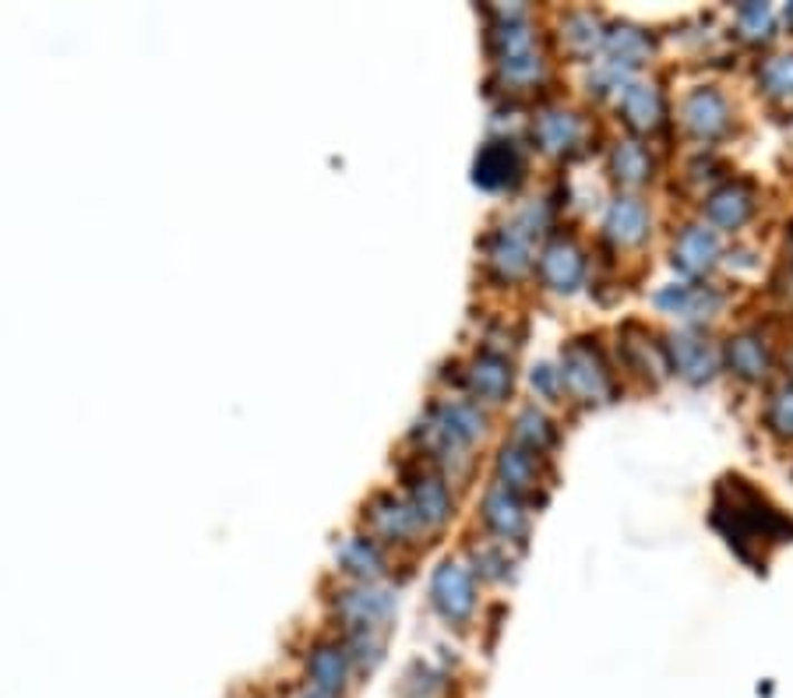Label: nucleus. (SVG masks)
Listing matches in <instances>:
<instances>
[{
  "label": "nucleus",
  "mask_w": 793,
  "mask_h": 698,
  "mask_svg": "<svg viewBox=\"0 0 793 698\" xmlns=\"http://www.w3.org/2000/svg\"><path fill=\"white\" fill-rule=\"evenodd\" d=\"M709 519L716 525V533L731 543L734 554L755 568H758L755 550L780 547L793 537V519L741 473H731L716 483Z\"/></svg>",
  "instance_id": "1"
},
{
  "label": "nucleus",
  "mask_w": 793,
  "mask_h": 698,
  "mask_svg": "<svg viewBox=\"0 0 793 698\" xmlns=\"http://www.w3.org/2000/svg\"><path fill=\"white\" fill-rule=\"evenodd\" d=\"M487 57L508 92H526L547 78V57L540 50L526 8H490L487 11Z\"/></svg>",
  "instance_id": "2"
},
{
  "label": "nucleus",
  "mask_w": 793,
  "mask_h": 698,
  "mask_svg": "<svg viewBox=\"0 0 793 698\" xmlns=\"http://www.w3.org/2000/svg\"><path fill=\"white\" fill-rule=\"evenodd\" d=\"M557 371H561V381H565V395H571L575 402L599 406V402H610L617 395L614 364L607 360L604 346H599L593 335L568 338V343L561 346Z\"/></svg>",
  "instance_id": "3"
},
{
  "label": "nucleus",
  "mask_w": 793,
  "mask_h": 698,
  "mask_svg": "<svg viewBox=\"0 0 793 698\" xmlns=\"http://www.w3.org/2000/svg\"><path fill=\"white\" fill-rule=\"evenodd\" d=\"M459 389L473 399L487 402V406H501L516 392V364L511 356L498 346H480L473 356L459 367Z\"/></svg>",
  "instance_id": "4"
},
{
  "label": "nucleus",
  "mask_w": 793,
  "mask_h": 698,
  "mask_svg": "<svg viewBox=\"0 0 793 698\" xmlns=\"http://www.w3.org/2000/svg\"><path fill=\"white\" fill-rule=\"evenodd\" d=\"M483 250V268L495 275L498 283H522L536 272V254H532V237L511 219L505 226H495L480 244Z\"/></svg>",
  "instance_id": "5"
},
{
  "label": "nucleus",
  "mask_w": 793,
  "mask_h": 698,
  "mask_svg": "<svg viewBox=\"0 0 793 698\" xmlns=\"http://www.w3.org/2000/svg\"><path fill=\"white\" fill-rule=\"evenodd\" d=\"M477 603H480V589H477L473 571L459 558H444L431 576V607L441 613V621H448L452 628H466L473 621Z\"/></svg>",
  "instance_id": "6"
},
{
  "label": "nucleus",
  "mask_w": 793,
  "mask_h": 698,
  "mask_svg": "<svg viewBox=\"0 0 793 698\" xmlns=\"http://www.w3.org/2000/svg\"><path fill=\"white\" fill-rule=\"evenodd\" d=\"M677 120L684 127V135L702 141V145H716L731 135L734 127V106L726 99L723 89L716 85H695V89L681 99Z\"/></svg>",
  "instance_id": "7"
},
{
  "label": "nucleus",
  "mask_w": 793,
  "mask_h": 698,
  "mask_svg": "<svg viewBox=\"0 0 793 698\" xmlns=\"http://www.w3.org/2000/svg\"><path fill=\"white\" fill-rule=\"evenodd\" d=\"M529 141L547 159H575L586 148V120L568 106H544L529 124Z\"/></svg>",
  "instance_id": "8"
},
{
  "label": "nucleus",
  "mask_w": 793,
  "mask_h": 698,
  "mask_svg": "<svg viewBox=\"0 0 793 698\" xmlns=\"http://www.w3.org/2000/svg\"><path fill=\"white\" fill-rule=\"evenodd\" d=\"M663 353H667V367L677 374L684 385L702 389L719 374V350L705 338L702 328H681L663 338Z\"/></svg>",
  "instance_id": "9"
},
{
  "label": "nucleus",
  "mask_w": 793,
  "mask_h": 698,
  "mask_svg": "<svg viewBox=\"0 0 793 698\" xmlns=\"http://www.w3.org/2000/svg\"><path fill=\"white\" fill-rule=\"evenodd\" d=\"M536 275H540L544 289L557 293V296H571L586 286V275H589V258L582 244L575 237H565V233H557L550 237L540 250V258H536Z\"/></svg>",
  "instance_id": "10"
},
{
  "label": "nucleus",
  "mask_w": 793,
  "mask_h": 698,
  "mask_svg": "<svg viewBox=\"0 0 793 698\" xmlns=\"http://www.w3.org/2000/svg\"><path fill=\"white\" fill-rule=\"evenodd\" d=\"M529 174L526 148L516 138H490L480 145V153L473 159V184L480 190H516Z\"/></svg>",
  "instance_id": "11"
},
{
  "label": "nucleus",
  "mask_w": 793,
  "mask_h": 698,
  "mask_svg": "<svg viewBox=\"0 0 793 698\" xmlns=\"http://www.w3.org/2000/svg\"><path fill=\"white\" fill-rule=\"evenodd\" d=\"M758 212V184L747 177H731L716 184L702 201L705 226H713L716 233H737L755 219Z\"/></svg>",
  "instance_id": "12"
},
{
  "label": "nucleus",
  "mask_w": 793,
  "mask_h": 698,
  "mask_svg": "<svg viewBox=\"0 0 793 698\" xmlns=\"http://www.w3.org/2000/svg\"><path fill=\"white\" fill-rule=\"evenodd\" d=\"M405 501L417 512L423 533H438L456 515V494L448 486V476H441L431 465H417L405 473Z\"/></svg>",
  "instance_id": "13"
},
{
  "label": "nucleus",
  "mask_w": 793,
  "mask_h": 698,
  "mask_svg": "<svg viewBox=\"0 0 793 698\" xmlns=\"http://www.w3.org/2000/svg\"><path fill=\"white\" fill-rule=\"evenodd\" d=\"M617 120L628 127L632 138L646 141L663 131L667 124V99L656 81L632 78L625 89L617 92Z\"/></svg>",
  "instance_id": "14"
},
{
  "label": "nucleus",
  "mask_w": 793,
  "mask_h": 698,
  "mask_svg": "<svg viewBox=\"0 0 793 698\" xmlns=\"http://www.w3.org/2000/svg\"><path fill=\"white\" fill-rule=\"evenodd\" d=\"M723 262V240L713 226L688 223L677 229L670 244V265L684 275V283H702Z\"/></svg>",
  "instance_id": "15"
},
{
  "label": "nucleus",
  "mask_w": 793,
  "mask_h": 698,
  "mask_svg": "<svg viewBox=\"0 0 793 698\" xmlns=\"http://www.w3.org/2000/svg\"><path fill=\"white\" fill-rule=\"evenodd\" d=\"M395 613V597L371 582H360L339 597V618L350 635H384Z\"/></svg>",
  "instance_id": "16"
},
{
  "label": "nucleus",
  "mask_w": 793,
  "mask_h": 698,
  "mask_svg": "<svg viewBox=\"0 0 793 698\" xmlns=\"http://www.w3.org/2000/svg\"><path fill=\"white\" fill-rule=\"evenodd\" d=\"M653 304H656V311L688 322V328H698L702 322H713V317L723 311L726 296H723V289L709 286V283H674V286L656 289Z\"/></svg>",
  "instance_id": "17"
},
{
  "label": "nucleus",
  "mask_w": 793,
  "mask_h": 698,
  "mask_svg": "<svg viewBox=\"0 0 793 698\" xmlns=\"http://www.w3.org/2000/svg\"><path fill=\"white\" fill-rule=\"evenodd\" d=\"M719 364L731 371L744 385H762V381L773 374V346L758 328H741L734 335H726V343L719 350Z\"/></svg>",
  "instance_id": "18"
},
{
  "label": "nucleus",
  "mask_w": 793,
  "mask_h": 698,
  "mask_svg": "<svg viewBox=\"0 0 793 698\" xmlns=\"http://www.w3.org/2000/svg\"><path fill=\"white\" fill-rule=\"evenodd\" d=\"M480 522L498 543H522L529 537V508L519 494L490 483L480 498Z\"/></svg>",
  "instance_id": "19"
},
{
  "label": "nucleus",
  "mask_w": 793,
  "mask_h": 698,
  "mask_svg": "<svg viewBox=\"0 0 793 698\" xmlns=\"http://www.w3.org/2000/svg\"><path fill=\"white\" fill-rule=\"evenodd\" d=\"M368 522H371V540H378V543L405 547V543H417L423 537V525L410 508V501L399 494H389V491L371 498Z\"/></svg>",
  "instance_id": "20"
},
{
  "label": "nucleus",
  "mask_w": 793,
  "mask_h": 698,
  "mask_svg": "<svg viewBox=\"0 0 793 698\" xmlns=\"http://www.w3.org/2000/svg\"><path fill=\"white\" fill-rule=\"evenodd\" d=\"M544 455H536L516 441H505L498 455H495V483L505 486V491L519 494L522 501H532L536 491H544L547 476H544Z\"/></svg>",
  "instance_id": "21"
},
{
  "label": "nucleus",
  "mask_w": 793,
  "mask_h": 698,
  "mask_svg": "<svg viewBox=\"0 0 793 698\" xmlns=\"http://www.w3.org/2000/svg\"><path fill=\"white\" fill-rule=\"evenodd\" d=\"M617 353L625 360V367L632 374H638L642 381H649V385H659V381L670 374L663 343L638 322H625L617 328Z\"/></svg>",
  "instance_id": "22"
},
{
  "label": "nucleus",
  "mask_w": 793,
  "mask_h": 698,
  "mask_svg": "<svg viewBox=\"0 0 793 698\" xmlns=\"http://www.w3.org/2000/svg\"><path fill=\"white\" fill-rule=\"evenodd\" d=\"M604 237L617 250H635L653 237V212L638 195H617L604 212Z\"/></svg>",
  "instance_id": "23"
},
{
  "label": "nucleus",
  "mask_w": 793,
  "mask_h": 698,
  "mask_svg": "<svg viewBox=\"0 0 793 698\" xmlns=\"http://www.w3.org/2000/svg\"><path fill=\"white\" fill-rule=\"evenodd\" d=\"M607 174L620 187V195H635L638 187L656 180V156L646 141L617 138L607 153Z\"/></svg>",
  "instance_id": "24"
},
{
  "label": "nucleus",
  "mask_w": 793,
  "mask_h": 698,
  "mask_svg": "<svg viewBox=\"0 0 793 698\" xmlns=\"http://www.w3.org/2000/svg\"><path fill=\"white\" fill-rule=\"evenodd\" d=\"M607 21L589 8H571L561 14V26H557V42H561L565 57L571 60H596L604 50Z\"/></svg>",
  "instance_id": "25"
},
{
  "label": "nucleus",
  "mask_w": 793,
  "mask_h": 698,
  "mask_svg": "<svg viewBox=\"0 0 793 698\" xmlns=\"http://www.w3.org/2000/svg\"><path fill=\"white\" fill-rule=\"evenodd\" d=\"M653 53H656L653 36L646 29L632 26V21H614V26H607L604 50H599V57L617 63V68L628 71V75H635L638 68H646Z\"/></svg>",
  "instance_id": "26"
},
{
  "label": "nucleus",
  "mask_w": 793,
  "mask_h": 698,
  "mask_svg": "<svg viewBox=\"0 0 793 698\" xmlns=\"http://www.w3.org/2000/svg\"><path fill=\"white\" fill-rule=\"evenodd\" d=\"M307 677L317 695H339L350 677V652L335 642H321L307 656Z\"/></svg>",
  "instance_id": "27"
},
{
  "label": "nucleus",
  "mask_w": 793,
  "mask_h": 698,
  "mask_svg": "<svg viewBox=\"0 0 793 698\" xmlns=\"http://www.w3.org/2000/svg\"><path fill=\"white\" fill-rule=\"evenodd\" d=\"M511 441L547 459V455L557 449L561 434H557L554 420H550L540 406H536V402H529V406H522V410L516 413V420H511Z\"/></svg>",
  "instance_id": "28"
},
{
  "label": "nucleus",
  "mask_w": 793,
  "mask_h": 698,
  "mask_svg": "<svg viewBox=\"0 0 793 698\" xmlns=\"http://www.w3.org/2000/svg\"><path fill=\"white\" fill-rule=\"evenodd\" d=\"M339 568L353 576L356 582H374L384 576V554H381V543L371 537H350L346 543L339 547L335 554Z\"/></svg>",
  "instance_id": "29"
},
{
  "label": "nucleus",
  "mask_w": 793,
  "mask_h": 698,
  "mask_svg": "<svg viewBox=\"0 0 793 698\" xmlns=\"http://www.w3.org/2000/svg\"><path fill=\"white\" fill-rule=\"evenodd\" d=\"M466 554H469L466 568L473 571V579H480V582H508L511 568H516V558H511L508 543H498V540L469 543Z\"/></svg>",
  "instance_id": "30"
},
{
  "label": "nucleus",
  "mask_w": 793,
  "mask_h": 698,
  "mask_svg": "<svg viewBox=\"0 0 793 698\" xmlns=\"http://www.w3.org/2000/svg\"><path fill=\"white\" fill-rule=\"evenodd\" d=\"M758 89L773 102H790L793 99V53H773L758 63Z\"/></svg>",
  "instance_id": "31"
},
{
  "label": "nucleus",
  "mask_w": 793,
  "mask_h": 698,
  "mask_svg": "<svg viewBox=\"0 0 793 698\" xmlns=\"http://www.w3.org/2000/svg\"><path fill=\"white\" fill-rule=\"evenodd\" d=\"M734 26H737V36L744 42H768L776 36V11L768 4H737L734 8Z\"/></svg>",
  "instance_id": "32"
},
{
  "label": "nucleus",
  "mask_w": 793,
  "mask_h": 698,
  "mask_svg": "<svg viewBox=\"0 0 793 698\" xmlns=\"http://www.w3.org/2000/svg\"><path fill=\"white\" fill-rule=\"evenodd\" d=\"M765 427L780 441H793V377L783 381L780 389L768 392L765 402Z\"/></svg>",
  "instance_id": "33"
},
{
  "label": "nucleus",
  "mask_w": 793,
  "mask_h": 698,
  "mask_svg": "<svg viewBox=\"0 0 793 698\" xmlns=\"http://www.w3.org/2000/svg\"><path fill=\"white\" fill-rule=\"evenodd\" d=\"M402 695L405 698H444V674H438L427 663H417L410 670V677H405Z\"/></svg>",
  "instance_id": "34"
},
{
  "label": "nucleus",
  "mask_w": 793,
  "mask_h": 698,
  "mask_svg": "<svg viewBox=\"0 0 793 698\" xmlns=\"http://www.w3.org/2000/svg\"><path fill=\"white\" fill-rule=\"evenodd\" d=\"M529 385H532L536 399L565 402V381H561V371H557V364H536L529 371Z\"/></svg>",
  "instance_id": "35"
},
{
  "label": "nucleus",
  "mask_w": 793,
  "mask_h": 698,
  "mask_svg": "<svg viewBox=\"0 0 793 698\" xmlns=\"http://www.w3.org/2000/svg\"><path fill=\"white\" fill-rule=\"evenodd\" d=\"M786 250H790V265H793V226H790V233H786Z\"/></svg>",
  "instance_id": "36"
},
{
  "label": "nucleus",
  "mask_w": 793,
  "mask_h": 698,
  "mask_svg": "<svg viewBox=\"0 0 793 698\" xmlns=\"http://www.w3.org/2000/svg\"><path fill=\"white\" fill-rule=\"evenodd\" d=\"M786 26H790V29H793V4H790V8H786Z\"/></svg>",
  "instance_id": "37"
},
{
  "label": "nucleus",
  "mask_w": 793,
  "mask_h": 698,
  "mask_svg": "<svg viewBox=\"0 0 793 698\" xmlns=\"http://www.w3.org/2000/svg\"><path fill=\"white\" fill-rule=\"evenodd\" d=\"M307 698H329V695H317V691H314V695H307Z\"/></svg>",
  "instance_id": "38"
}]
</instances>
